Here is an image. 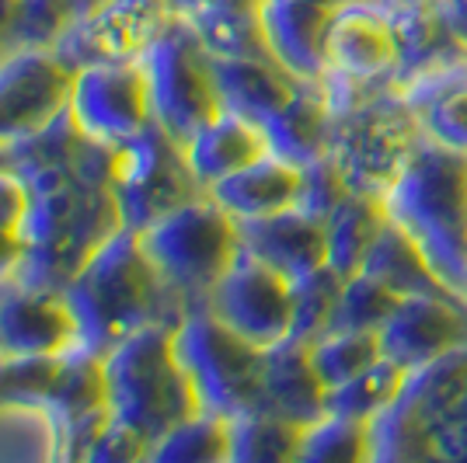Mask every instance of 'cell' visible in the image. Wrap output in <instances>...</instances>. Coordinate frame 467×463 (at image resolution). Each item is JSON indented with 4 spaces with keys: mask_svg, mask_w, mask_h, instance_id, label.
<instances>
[{
    "mask_svg": "<svg viewBox=\"0 0 467 463\" xmlns=\"http://www.w3.org/2000/svg\"><path fill=\"white\" fill-rule=\"evenodd\" d=\"M78 321V345L105 359L126 334L147 324H171L189 314L171 286L161 279L150 254L143 252L140 233L119 227L98 248L84 269L63 290Z\"/></svg>",
    "mask_w": 467,
    "mask_h": 463,
    "instance_id": "1",
    "label": "cell"
},
{
    "mask_svg": "<svg viewBox=\"0 0 467 463\" xmlns=\"http://www.w3.org/2000/svg\"><path fill=\"white\" fill-rule=\"evenodd\" d=\"M28 181V212L21 220L18 286L63 293L84 262L122 227L109 185H91L74 168L46 171Z\"/></svg>",
    "mask_w": 467,
    "mask_h": 463,
    "instance_id": "2",
    "label": "cell"
},
{
    "mask_svg": "<svg viewBox=\"0 0 467 463\" xmlns=\"http://www.w3.org/2000/svg\"><path fill=\"white\" fill-rule=\"evenodd\" d=\"M388 216L422 248L432 272L453 293H464L467 275V154L415 147L401 178L384 195ZM467 300V293H464Z\"/></svg>",
    "mask_w": 467,
    "mask_h": 463,
    "instance_id": "3",
    "label": "cell"
},
{
    "mask_svg": "<svg viewBox=\"0 0 467 463\" xmlns=\"http://www.w3.org/2000/svg\"><path fill=\"white\" fill-rule=\"evenodd\" d=\"M171 324H147L105 352V390L112 418L154 446L168 428L199 411V397L171 345Z\"/></svg>",
    "mask_w": 467,
    "mask_h": 463,
    "instance_id": "4",
    "label": "cell"
},
{
    "mask_svg": "<svg viewBox=\"0 0 467 463\" xmlns=\"http://www.w3.org/2000/svg\"><path fill=\"white\" fill-rule=\"evenodd\" d=\"M140 244L150 254L161 279L189 310L206 307V296L213 293L220 275L241 254L237 220L210 195H199L161 216L140 233Z\"/></svg>",
    "mask_w": 467,
    "mask_h": 463,
    "instance_id": "5",
    "label": "cell"
},
{
    "mask_svg": "<svg viewBox=\"0 0 467 463\" xmlns=\"http://www.w3.org/2000/svg\"><path fill=\"white\" fill-rule=\"evenodd\" d=\"M178 363L185 366L199 397V411L234 418L258 407L265 348L252 345L206 307L189 310L171 331Z\"/></svg>",
    "mask_w": 467,
    "mask_h": 463,
    "instance_id": "6",
    "label": "cell"
},
{
    "mask_svg": "<svg viewBox=\"0 0 467 463\" xmlns=\"http://www.w3.org/2000/svg\"><path fill=\"white\" fill-rule=\"evenodd\" d=\"M419 147V116L401 87H388L356 105L346 116L331 118L328 154L338 160L352 192L384 195L401 178Z\"/></svg>",
    "mask_w": 467,
    "mask_h": 463,
    "instance_id": "7",
    "label": "cell"
},
{
    "mask_svg": "<svg viewBox=\"0 0 467 463\" xmlns=\"http://www.w3.org/2000/svg\"><path fill=\"white\" fill-rule=\"evenodd\" d=\"M112 199L122 227L143 233L150 223L171 210L192 202L206 189L195 181L185 143L161 129L154 118L116 143V168H112Z\"/></svg>",
    "mask_w": 467,
    "mask_h": 463,
    "instance_id": "8",
    "label": "cell"
},
{
    "mask_svg": "<svg viewBox=\"0 0 467 463\" xmlns=\"http://www.w3.org/2000/svg\"><path fill=\"white\" fill-rule=\"evenodd\" d=\"M140 67L147 77L150 118L182 143L192 139L206 122H213L223 112L210 53L199 46L192 28L178 15L143 49Z\"/></svg>",
    "mask_w": 467,
    "mask_h": 463,
    "instance_id": "9",
    "label": "cell"
},
{
    "mask_svg": "<svg viewBox=\"0 0 467 463\" xmlns=\"http://www.w3.org/2000/svg\"><path fill=\"white\" fill-rule=\"evenodd\" d=\"M171 18L175 11L168 0H98L95 7L70 21L53 49L70 70L140 59Z\"/></svg>",
    "mask_w": 467,
    "mask_h": 463,
    "instance_id": "10",
    "label": "cell"
},
{
    "mask_svg": "<svg viewBox=\"0 0 467 463\" xmlns=\"http://www.w3.org/2000/svg\"><path fill=\"white\" fill-rule=\"evenodd\" d=\"M206 310L216 314L241 338H248L252 345L269 348L290 334L293 283L241 252L231 269L220 275L213 293L206 296Z\"/></svg>",
    "mask_w": 467,
    "mask_h": 463,
    "instance_id": "11",
    "label": "cell"
},
{
    "mask_svg": "<svg viewBox=\"0 0 467 463\" xmlns=\"http://www.w3.org/2000/svg\"><path fill=\"white\" fill-rule=\"evenodd\" d=\"M39 415L49 425L53 460L84 463L88 446L112 422L101 355L88 352L84 345H70L67 352H59L57 384Z\"/></svg>",
    "mask_w": 467,
    "mask_h": 463,
    "instance_id": "12",
    "label": "cell"
},
{
    "mask_svg": "<svg viewBox=\"0 0 467 463\" xmlns=\"http://www.w3.org/2000/svg\"><path fill=\"white\" fill-rule=\"evenodd\" d=\"M67 108L78 118L80 133L101 143H122L143 129L150 122V105L140 59L91 63L74 70Z\"/></svg>",
    "mask_w": 467,
    "mask_h": 463,
    "instance_id": "13",
    "label": "cell"
},
{
    "mask_svg": "<svg viewBox=\"0 0 467 463\" xmlns=\"http://www.w3.org/2000/svg\"><path fill=\"white\" fill-rule=\"evenodd\" d=\"M74 70L57 49L0 53V147L46 126L70 101Z\"/></svg>",
    "mask_w": 467,
    "mask_h": 463,
    "instance_id": "14",
    "label": "cell"
},
{
    "mask_svg": "<svg viewBox=\"0 0 467 463\" xmlns=\"http://www.w3.org/2000/svg\"><path fill=\"white\" fill-rule=\"evenodd\" d=\"M346 4L356 0H262L258 18L269 53L296 77H325L328 28Z\"/></svg>",
    "mask_w": 467,
    "mask_h": 463,
    "instance_id": "15",
    "label": "cell"
},
{
    "mask_svg": "<svg viewBox=\"0 0 467 463\" xmlns=\"http://www.w3.org/2000/svg\"><path fill=\"white\" fill-rule=\"evenodd\" d=\"M467 342V304L450 296H405L380 331L384 355L409 369L429 366Z\"/></svg>",
    "mask_w": 467,
    "mask_h": 463,
    "instance_id": "16",
    "label": "cell"
},
{
    "mask_svg": "<svg viewBox=\"0 0 467 463\" xmlns=\"http://www.w3.org/2000/svg\"><path fill=\"white\" fill-rule=\"evenodd\" d=\"M398 42V84L405 77H453L467 59V42L450 28L447 15L432 0H390L384 7Z\"/></svg>",
    "mask_w": 467,
    "mask_h": 463,
    "instance_id": "17",
    "label": "cell"
},
{
    "mask_svg": "<svg viewBox=\"0 0 467 463\" xmlns=\"http://www.w3.org/2000/svg\"><path fill=\"white\" fill-rule=\"evenodd\" d=\"M78 345V321L63 293L7 283L0 293V355H59Z\"/></svg>",
    "mask_w": 467,
    "mask_h": 463,
    "instance_id": "18",
    "label": "cell"
},
{
    "mask_svg": "<svg viewBox=\"0 0 467 463\" xmlns=\"http://www.w3.org/2000/svg\"><path fill=\"white\" fill-rule=\"evenodd\" d=\"M237 237H241V252L286 275L290 283L328 262V227L296 206L269 216L237 220Z\"/></svg>",
    "mask_w": 467,
    "mask_h": 463,
    "instance_id": "19",
    "label": "cell"
},
{
    "mask_svg": "<svg viewBox=\"0 0 467 463\" xmlns=\"http://www.w3.org/2000/svg\"><path fill=\"white\" fill-rule=\"evenodd\" d=\"M258 407L304 428L317 422L321 415H328V386L321 384L314 369L307 342H296L286 334L283 342L265 348Z\"/></svg>",
    "mask_w": 467,
    "mask_h": 463,
    "instance_id": "20",
    "label": "cell"
},
{
    "mask_svg": "<svg viewBox=\"0 0 467 463\" xmlns=\"http://www.w3.org/2000/svg\"><path fill=\"white\" fill-rule=\"evenodd\" d=\"M328 70H346L352 77L398 74V42L380 0H356L335 15L328 28Z\"/></svg>",
    "mask_w": 467,
    "mask_h": 463,
    "instance_id": "21",
    "label": "cell"
},
{
    "mask_svg": "<svg viewBox=\"0 0 467 463\" xmlns=\"http://www.w3.org/2000/svg\"><path fill=\"white\" fill-rule=\"evenodd\" d=\"M216 80V95L223 112L248 118L254 126H262L265 118H273L300 87L296 74H290L279 59L273 57H241V59H220L210 57Z\"/></svg>",
    "mask_w": 467,
    "mask_h": 463,
    "instance_id": "22",
    "label": "cell"
},
{
    "mask_svg": "<svg viewBox=\"0 0 467 463\" xmlns=\"http://www.w3.org/2000/svg\"><path fill=\"white\" fill-rule=\"evenodd\" d=\"M262 133L269 143V154L286 160L293 168H304L317 157L328 154L331 147V112L321 80H300L296 95L262 122Z\"/></svg>",
    "mask_w": 467,
    "mask_h": 463,
    "instance_id": "23",
    "label": "cell"
},
{
    "mask_svg": "<svg viewBox=\"0 0 467 463\" xmlns=\"http://www.w3.org/2000/svg\"><path fill=\"white\" fill-rule=\"evenodd\" d=\"M269 154V143L262 126H254L248 118L220 112L213 122H206L192 139H185V157L192 168L195 181L202 189H210L216 181H223L227 174L248 168L252 160Z\"/></svg>",
    "mask_w": 467,
    "mask_h": 463,
    "instance_id": "24",
    "label": "cell"
},
{
    "mask_svg": "<svg viewBox=\"0 0 467 463\" xmlns=\"http://www.w3.org/2000/svg\"><path fill=\"white\" fill-rule=\"evenodd\" d=\"M296 189H300V168L265 154L252 160L248 168L210 185L206 195L231 212L234 220H252V216H269V212L296 206Z\"/></svg>",
    "mask_w": 467,
    "mask_h": 463,
    "instance_id": "25",
    "label": "cell"
},
{
    "mask_svg": "<svg viewBox=\"0 0 467 463\" xmlns=\"http://www.w3.org/2000/svg\"><path fill=\"white\" fill-rule=\"evenodd\" d=\"M464 348L450 352L429 366L411 369L409 397L415 401L419 415L426 418L436 439H450L467 428V355Z\"/></svg>",
    "mask_w": 467,
    "mask_h": 463,
    "instance_id": "26",
    "label": "cell"
},
{
    "mask_svg": "<svg viewBox=\"0 0 467 463\" xmlns=\"http://www.w3.org/2000/svg\"><path fill=\"white\" fill-rule=\"evenodd\" d=\"M359 272H367L373 279L388 283L390 290H398L401 296H450V300L467 304L461 293H453L447 283L432 272L422 248H419L409 237V231L398 227L390 216H388V223H384V231L377 233V241H373V248L367 252V258H363V269Z\"/></svg>",
    "mask_w": 467,
    "mask_h": 463,
    "instance_id": "27",
    "label": "cell"
},
{
    "mask_svg": "<svg viewBox=\"0 0 467 463\" xmlns=\"http://www.w3.org/2000/svg\"><path fill=\"white\" fill-rule=\"evenodd\" d=\"M178 18L192 28V36L210 57H273L265 46L258 4H202V7H195L189 15H178Z\"/></svg>",
    "mask_w": 467,
    "mask_h": 463,
    "instance_id": "28",
    "label": "cell"
},
{
    "mask_svg": "<svg viewBox=\"0 0 467 463\" xmlns=\"http://www.w3.org/2000/svg\"><path fill=\"white\" fill-rule=\"evenodd\" d=\"M388 223V206L380 195L352 192L338 210L325 220L328 227V265L342 275L363 269V258L373 248L377 233Z\"/></svg>",
    "mask_w": 467,
    "mask_h": 463,
    "instance_id": "29",
    "label": "cell"
},
{
    "mask_svg": "<svg viewBox=\"0 0 467 463\" xmlns=\"http://www.w3.org/2000/svg\"><path fill=\"white\" fill-rule=\"evenodd\" d=\"M227 436H231V453H227L231 463H286L300 460L304 425L252 407L227 418Z\"/></svg>",
    "mask_w": 467,
    "mask_h": 463,
    "instance_id": "30",
    "label": "cell"
},
{
    "mask_svg": "<svg viewBox=\"0 0 467 463\" xmlns=\"http://www.w3.org/2000/svg\"><path fill=\"white\" fill-rule=\"evenodd\" d=\"M80 143H84V133H80L78 118L70 116V108H59L46 126L4 143V157H7L11 171H18L21 178H32V174L74 168Z\"/></svg>",
    "mask_w": 467,
    "mask_h": 463,
    "instance_id": "31",
    "label": "cell"
},
{
    "mask_svg": "<svg viewBox=\"0 0 467 463\" xmlns=\"http://www.w3.org/2000/svg\"><path fill=\"white\" fill-rule=\"evenodd\" d=\"M367 428H370V460H415L440 453V443L426 418L419 415L409 390H401L384 411H377Z\"/></svg>",
    "mask_w": 467,
    "mask_h": 463,
    "instance_id": "32",
    "label": "cell"
},
{
    "mask_svg": "<svg viewBox=\"0 0 467 463\" xmlns=\"http://www.w3.org/2000/svg\"><path fill=\"white\" fill-rule=\"evenodd\" d=\"M411 369L394 363L388 355H380L370 369H363L359 376H352L346 384L328 390V411L331 415H349V418H363L370 422L377 411L384 407L405 390Z\"/></svg>",
    "mask_w": 467,
    "mask_h": 463,
    "instance_id": "33",
    "label": "cell"
},
{
    "mask_svg": "<svg viewBox=\"0 0 467 463\" xmlns=\"http://www.w3.org/2000/svg\"><path fill=\"white\" fill-rule=\"evenodd\" d=\"M231 453V436H227V418L195 411L175 428H168L154 446L150 460L154 463H223Z\"/></svg>",
    "mask_w": 467,
    "mask_h": 463,
    "instance_id": "34",
    "label": "cell"
},
{
    "mask_svg": "<svg viewBox=\"0 0 467 463\" xmlns=\"http://www.w3.org/2000/svg\"><path fill=\"white\" fill-rule=\"evenodd\" d=\"M346 286V275L338 269H331L328 262L311 269L307 275L293 279V324L290 338L314 345L321 334H328L338 296Z\"/></svg>",
    "mask_w": 467,
    "mask_h": 463,
    "instance_id": "35",
    "label": "cell"
},
{
    "mask_svg": "<svg viewBox=\"0 0 467 463\" xmlns=\"http://www.w3.org/2000/svg\"><path fill=\"white\" fill-rule=\"evenodd\" d=\"M78 18L74 0H11L0 46L7 49H53L70 21Z\"/></svg>",
    "mask_w": 467,
    "mask_h": 463,
    "instance_id": "36",
    "label": "cell"
},
{
    "mask_svg": "<svg viewBox=\"0 0 467 463\" xmlns=\"http://www.w3.org/2000/svg\"><path fill=\"white\" fill-rule=\"evenodd\" d=\"M401 300L405 296L390 290L388 283L373 279L367 272H352L346 275V286H342L328 331H384L401 307Z\"/></svg>",
    "mask_w": 467,
    "mask_h": 463,
    "instance_id": "37",
    "label": "cell"
},
{
    "mask_svg": "<svg viewBox=\"0 0 467 463\" xmlns=\"http://www.w3.org/2000/svg\"><path fill=\"white\" fill-rule=\"evenodd\" d=\"M380 355H384L380 331H328L311 345L314 369H317L321 384L328 390L352 380V376H359Z\"/></svg>",
    "mask_w": 467,
    "mask_h": 463,
    "instance_id": "38",
    "label": "cell"
},
{
    "mask_svg": "<svg viewBox=\"0 0 467 463\" xmlns=\"http://www.w3.org/2000/svg\"><path fill=\"white\" fill-rule=\"evenodd\" d=\"M300 460L307 463H352L370 460V428L363 418L349 415H321L304 428Z\"/></svg>",
    "mask_w": 467,
    "mask_h": 463,
    "instance_id": "39",
    "label": "cell"
},
{
    "mask_svg": "<svg viewBox=\"0 0 467 463\" xmlns=\"http://www.w3.org/2000/svg\"><path fill=\"white\" fill-rule=\"evenodd\" d=\"M59 355H0V411H42L57 384Z\"/></svg>",
    "mask_w": 467,
    "mask_h": 463,
    "instance_id": "40",
    "label": "cell"
},
{
    "mask_svg": "<svg viewBox=\"0 0 467 463\" xmlns=\"http://www.w3.org/2000/svg\"><path fill=\"white\" fill-rule=\"evenodd\" d=\"M349 195V181H346V174H342L338 160L331 154L317 157V160L300 168V189H296V210L300 212H307V216L325 223Z\"/></svg>",
    "mask_w": 467,
    "mask_h": 463,
    "instance_id": "41",
    "label": "cell"
},
{
    "mask_svg": "<svg viewBox=\"0 0 467 463\" xmlns=\"http://www.w3.org/2000/svg\"><path fill=\"white\" fill-rule=\"evenodd\" d=\"M426 126L429 133L436 136V143L467 154V87H450L432 98Z\"/></svg>",
    "mask_w": 467,
    "mask_h": 463,
    "instance_id": "42",
    "label": "cell"
},
{
    "mask_svg": "<svg viewBox=\"0 0 467 463\" xmlns=\"http://www.w3.org/2000/svg\"><path fill=\"white\" fill-rule=\"evenodd\" d=\"M150 460V443L140 436L137 428H130L126 422H112L105 425L95 436V443L88 446L84 453V463H140Z\"/></svg>",
    "mask_w": 467,
    "mask_h": 463,
    "instance_id": "43",
    "label": "cell"
},
{
    "mask_svg": "<svg viewBox=\"0 0 467 463\" xmlns=\"http://www.w3.org/2000/svg\"><path fill=\"white\" fill-rule=\"evenodd\" d=\"M28 181L11 168H0V231L18 233L21 220L28 212Z\"/></svg>",
    "mask_w": 467,
    "mask_h": 463,
    "instance_id": "44",
    "label": "cell"
},
{
    "mask_svg": "<svg viewBox=\"0 0 467 463\" xmlns=\"http://www.w3.org/2000/svg\"><path fill=\"white\" fill-rule=\"evenodd\" d=\"M21 237L11 231H0V286H7V283H15V275L21 269Z\"/></svg>",
    "mask_w": 467,
    "mask_h": 463,
    "instance_id": "45",
    "label": "cell"
},
{
    "mask_svg": "<svg viewBox=\"0 0 467 463\" xmlns=\"http://www.w3.org/2000/svg\"><path fill=\"white\" fill-rule=\"evenodd\" d=\"M440 11L447 15L450 28L467 42V0H440Z\"/></svg>",
    "mask_w": 467,
    "mask_h": 463,
    "instance_id": "46",
    "label": "cell"
},
{
    "mask_svg": "<svg viewBox=\"0 0 467 463\" xmlns=\"http://www.w3.org/2000/svg\"><path fill=\"white\" fill-rule=\"evenodd\" d=\"M168 4H171L175 15H189L202 4H262V0H168Z\"/></svg>",
    "mask_w": 467,
    "mask_h": 463,
    "instance_id": "47",
    "label": "cell"
},
{
    "mask_svg": "<svg viewBox=\"0 0 467 463\" xmlns=\"http://www.w3.org/2000/svg\"><path fill=\"white\" fill-rule=\"evenodd\" d=\"M11 15V0H0V36H4V21ZM0 53H4V46H0Z\"/></svg>",
    "mask_w": 467,
    "mask_h": 463,
    "instance_id": "48",
    "label": "cell"
},
{
    "mask_svg": "<svg viewBox=\"0 0 467 463\" xmlns=\"http://www.w3.org/2000/svg\"><path fill=\"white\" fill-rule=\"evenodd\" d=\"M98 0H74V7H78V15H84V11H88V7H95Z\"/></svg>",
    "mask_w": 467,
    "mask_h": 463,
    "instance_id": "49",
    "label": "cell"
},
{
    "mask_svg": "<svg viewBox=\"0 0 467 463\" xmlns=\"http://www.w3.org/2000/svg\"><path fill=\"white\" fill-rule=\"evenodd\" d=\"M0 168H7V157H4V147H0Z\"/></svg>",
    "mask_w": 467,
    "mask_h": 463,
    "instance_id": "50",
    "label": "cell"
},
{
    "mask_svg": "<svg viewBox=\"0 0 467 463\" xmlns=\"http://www.w3.org/2000/svg\"><path fill=\"white\" fill-rule=\"evenodd\" d=\"M464 293H467V275H464Z\"/></svg>",
    "mask_w": 467,
    "mask_h": 463,
    "instance_id": "51",
    "label": "cell"
},
{
    "mask_svg": "<svg viewBox=\"0 0 467 463\" xmlns=\"http://www.w3.org/2000/svg\"><path fill=\"white\" fill-rule=\"evenodd\" d=\"M432 4H440V0H432Z\"/></svg>",
    "mask_w": 467,
    "mask_h": 463,
    "instance_id": "52",
    "label": "cell"
}]
</instances>
